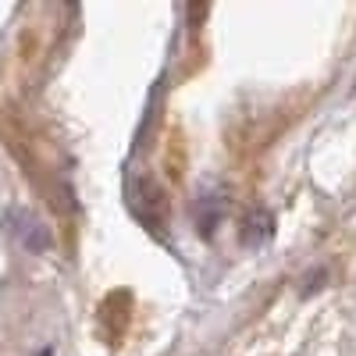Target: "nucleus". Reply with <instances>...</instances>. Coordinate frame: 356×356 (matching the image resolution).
I'll use <instances>...</instances> for the list:
<instances>
[{
  "mask_svg": "<svg viewBox=\"0 0 356 356\" xmlns=\"http://www.w3.org/2000/svg\"><path fill=\"white\" fill-rule=\"evenodd\" d=\"M8 225H11V235L25 246V250H33V253H47L50 250V232L33 218V214H25V211H8Z\"/></svg>",
  "mask_w": 356,
  "mask_h": 356,
  "instance_id": "obj_1",
  "label": "nucleus"
}]
</instances>
